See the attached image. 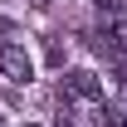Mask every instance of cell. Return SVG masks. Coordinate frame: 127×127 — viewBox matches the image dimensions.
Returning <instances> with one entry per match:
<instances>
[{"label": "cell", "mask_w": 127, "mask_h": 127, "mask_svg": "<svg viewBox=\"0 0 127 127\" xmlns=\"http://www.w3.org/2000/svg\"><path fill=\"white\" fill-rule=\"evenodd\" d=\"M0 44H25V34H20L10 20H0Z\"/></svg>", "instance_id": "5b68a950"}, {"label": "cell", "mask_w": 127, "mask_h": 127, "mask_svg": "<svg viewBox=\"0 0 127 127\" xmlns=\"http://www.w3.org/2000/svg\"><path fill=\"white\" fill-rule=\"evenodd\" d=\"M0 68L10 83H30L34 78V59L25 54V44H0Z\"/></svg>", "instance_id": "7a4b0ae2"}, {"label": "cell", "mask_w": 127, "mask_h": 127, "mask_svg": "<svg viewBox=\"0 0 127 127\" xmlns=\"http://www.w3.org/2000/svg\"><path fill=\"white\" fill-rule=\"evenodd\" d=\"M59 98L73 103V108H93V103H103V83H98V73H88V68H68L59 78Z\"/></svg>", "instance_id": "6da1fadb"}, {"label": "cell", "mask_w": 127, "mask_h": 127, "mask_svg": "<svg viewBox=\"0 0 127 127\" xmlns=\"http://www.w3.org/2000/svg\"><path fill=\"white\" fill-rule=\"evenodd\" d=\"M98 5V15H103V25H117L122 20V0H93Z\"/></svg>", "instance_id": "277c9868"}, {"label": "cell", "mask_w": 127, "mask_h": 127, "mask_svg": "<svg viewBox=\"0 0 127 127\" xmlns=\"http://www.w3.org/2000/svg\"><path fill=\"white\" fill-rule=\"evenodd\" d=\"M54 127H73V122H68V117H59V122H54Z\"/></svg>", "instance_id": "8992f818"}, {"label": "cell", "mask_w": 127, "mask_h": 127, "mask_svg": "<svg viewBox=\"0 0 127 127\" xmlns=\"http://www.w3.org/2000/svg\"><path fill=\"white\" fill-rule=\"evenodd\" d=\"M83 112H88L93 127H127V117H122L117 103H93V108H83Z\"/></svg>", "instance_id": "3957f363"}]
</instances>
